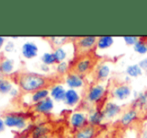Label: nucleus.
Wrapping results in <instances>:
<instances>
[{"label": "nucleus", "mask_w": 147, "mask_h": 138, "mask_svg": "<svg viewBox=\"0 0 147 138\" xmlns=\"http://www.w3.org/2000/svg\"><path fill=\"white\" fill-rule=\"evenodd\" d=\"M49 93H50V92L48 91V89L38 90V91L32 93L31 100H32V102H34V104H35V103H37V102H40V101H42V100L46 99V98L48 97Z\"/></svg>", "instance_id": "24"}, {"label": "nucleus", "mask_w": 147, "mask_h": 138, "mask_svg": "<svg viewBox=\"0 0 147 138\" xmlns=\"http://www.w3.org/2000/svg\"><path fill=\"white\" fill-rule=\"evenodd\" d=\"M138 118V111L137 109L135 108H129L127 109L126 111H124L122 113L121 117L119 119V122L122 126L124 127H127V126H130L132 123H134Z\"/></svg>", "instance_id": "11"}, {"label": "nucleus", "mask_w": 147, "mask_h": 138, "mask_svg": "<svg viewBox=\"0 0 147 138\" xmlns=\"http://www.w3.org/2000/svg\"><path fill=\"white\" fill-rule=\"evenodd\" d=\"M53 54H54L55 59H56V61H57V64L60 62H63L66 59V57H67V52H66V50L63 47L55 48L54 51H53Z\"/></svg>", "instance_id": "27"}, {"label": "nucleus", "mask_w": 147, "mask_h": 138, "mask_svg": "<svg viewBox=\"0 0 147 138\" xmlns=\"http://www.w3.org/2000/svg\"><path fill=\"white\" fill-rule=\"evenodd\" d=\"M5 123H4V120H3V118H1L0 117V133L1 132H3L4 131V129H5Z\"/></svg>", "instance_id": "33"}, {"label": "nucleus", "mask_w": 147, "mask_h": 138, "mask_svg": "<svg viewBox=\"0 0 147 138\" xmlns=\"http://www.w3.org/2000/svg\"><path fill=\"white\" fill-rule=\"evenodd\" d=\"M54 107L53 99L51 97H47L46 99L42 100L40 102L33 104L31 107V110L34 113H40V114H47L49 113Z\"/></svg>", "instance_id": "10"}, {"label": "nucleus", "mask_w": 147, "mask_h": 138, "mask_svg": "<svg viewBox=\"0 0 147 138\" xmlns=\"http://www.w3.org/2000/svg\"><path fill=\"white\" fill-rule=\"evenodd\" d=\"M10 93H11V95H16V94H17V91H16V90H14V89H12Z\"/></svg>", "instance_id": "38"}, {"label": "nucleus", "mask_w": 147, "mask_h": 138, "mask_svg": "<svg viewBox=\"0 0 147 138\" xmlns=\"http://www.w3.org/2000/svg\"><path fill=\"white\" fill-rule=\"evenodd\" d=\"M41 61H42L43 64H46V65H52V64H55L57 63L56 59H55V56L54 54L52 53H44L41 57Z\"/></svg>", "instance_id": "28"}, {"label": "nucleus", "mask_w": 147, "mask_h": 138, "mask_svg": "<svg viewBox=\"0 0 147 138\" xmlns=\"http://www.w3.org/2000/svg\"><path fill=\"white\" fill-rule=\"evenodd\" d=\"M13 65L14 62L13 60L8 58H2L0 61V67H1L2 73L4 76H11L12 71H13Z\"/></svg>", "instance_id": "20"}, {"label": "nucleus", "mask_w": 147, "mask_h": 138, "mask_svg": "<svg viewBox=\"0 0 147 138\" xmlns=\"http://www.w3.org/2000/svg\"><path fill=\"white\" fill-rule=\"evenodd\" d=\"M133 50L138 54H146L147 53V41L142 40L141 38H139V40L137 41L135 45L133 46Z\"/></svg>", "instance_id": "26"}, {"label": "nucleus", "mask_w": 147, "mask_h": 138, "mask_svg": "<svg viewBox=\"0 0 147 138\" xmlns=\"http://www.w3.org/2000/svg\"><path fill=\"white\" fill-rule=\"evenodd\" d=\"M14 48H15V45H14L13 41H8V42L6 43V46H5L6 52H11V51L14 50Z\"/></svg>", "instance_id": "31"}, {"label": "nucleus", "mask_w": 147, "mask_h": 138, "mask_svg": "<svg viewBox=\"0 0 147 138\" xmlns=\"http://www.w3.org/2000/svg\"><path fill=\"white\" fill-rule=\"evenodd\" d=\"M133 108H139L144 111H147V90L140 93V95L137 98H135Z\"/></svg>", "instance_id": "21"}, {"label": "nucleus", "mask_w": 147, "mask_h": 138, "mask_svg": "<svg viewBox=\"0 0 147 138\" xmlns=\"http://www.w3.org/2000/svg\"><path fill=\"white\" fill-rule=\"evenodd\" d=\"M69 70H70V65L68 64V62H66V61L58 63L56 66V71L59 75H64V74L67 73Z\"/></svg>", "instance_id": "29"}, {"label": "nucleus", "mask_w": 147, "mask_h": 138, "mask_svg": "<svg viewBox=\"0 0 147 138\" xmlns=\"http://www.w3.org/2000/svg\"><path fill=\"white\" fill-rule=\"evenodd\" d=\"M4 37H2V36H0V48L2 47V45H3V43H4Z\"/></svg>", "instance_id": "36"}, {"label": "nucleus", "mask_w": 147, "mask_h": 138, "mask_svg": "<svg viewBox=\"0 0 147 138\" xmlns=\"http://www.w3.org/2000/svg\"><path fill=\"white\" fill-rule=\"evenodd\" d=\"M68 122L73 130L77 131L88 124V115L84 111H74L70 114Z\"/></svg>", "instance_id": "6"}, {"label": "nucleus", "mask_w": 147, "mask_h": 138, "mask_svg": "<svg viewBox=\"0 0 147 138\" xmlns=\"http://www.w3.org/2000/svg\"><path fill=\"white\" fill-rule=\"evenodd\" d=\"M123 40L129 46H134L139 40V37L137 36H123Z\"/></svg>", "instance_id": "30"}, {"label": "nucleus", "mask_w": 147, "mask_h": 138, "mask_svg": "<svg viewBox=\"0 0 147 138\" xmlns=\"http://www.w3.org/2000/svg\"><path fill=\"white\" fill-rule=\"evenodd\" d=\"M21 52H22V55H23L25 58H27V59L34 58V57L37 56V53H38V47L33 42H26V43H24V45L22 46Z\"/></svg>", "instance_id": "17"}, {"label": "nucleus", "mask_w": 147, "mask_h": 138, "mask_svg": "<svg viewBox=\"0 0 147 138\" xmlns=\"http://www.w3.org/2000/svg\"><path fill=\"white\" fill-rule=\"evenodd\" d=\"M65 83L67 84L70 89H76V88L83 87L85 81H84V77L82 75L70 71L68 72L65 77Z\"/></svg>", "instance_id": "8"}, {"label": "nucleus", "mask_w": 147, "mask_h": 138, "mask_svg": "<svg viewBox=\"0 0 147 138\" xmlns=\"http://www.w3.org/2000/svg\"><path fill=\"white\" fill-rule=\"evenodd\" d=\"M65 94L66 90L64 89V87L61 84H55L51 87L50 90V95L51 98L55 101H64L65 99Z\"/></svg>", "instance_id": "18"}, {"label": "nucleus", "mask_w": 147, "mask_h": 138, "mask_svg": "<svg viewBox=\"0 0 147 138\" xmlns=\"http://www.w3.org/2000/svg\"><path fill=\"white\" fill-rule=\"evenodd\" d=\"M40 69L42 70L43 72H48L49 71V66L48 65H46V64H41L40 65Z\"/></svg>", "instance_id": "34"}, {"label": "nucleus", "mask_w": 147, "mask_h": 138, "mask_svg": "<svg viewBox=\"0 0 147 138\" xmlns=\"http://www.w3.org/2000/svg\"><path fill=\"white\" fill-rule=\"evenodd\" d=\"M138 65L141 67V69L143 70V71H145L147 69V58L141 59V60L139 61V63H138Z\"/></svg>", "instance_id": "32"}, {"label": "nucleus", "mask_w": 147, "mask_h": 138, "mask_svg": "<svg viewBox=\"0 0 147 138\" xmlns=\"http://www.w3.org/2000/svg\"><path fill=\"white\" fill-rule=\"evenodd\" d=\"M4 123L7 127L10 128H18V129H23L26 126V117L22 113L17 112H11L7 113L3 116Z\"/></svg>", "instance_id": "5"}, {"label": "nucleus", "mask_w": 147, "mask_h": 138, "mask_svg": "<svg viewBox=\"0 0 147 138\" xmlns=\"http://www.w3.org/2000/svg\"><path fill=\"white\" fill-rule=\"evenodd\" d=\"M10 77L14 78L20 90L24 93H34L41 89H48L54 84L53 78L34 72H16Z\"/></svg>", "instance_id": "1"}, {"label": "nucleus", "mask_w": 147, "mask_h": 138, "mask_svg": "<svg viewBox=\"0 0 147 138\" xmlns=\"http://www.w3.org/2000/svg\"><path fill=\"white\" fill-rule=\"evenodd\" d=\"M111 73V65L108 62H102L96 67L95 70V79L97 81H104L109 77Z\"/></svg>", "instance_id": "14"}, {"label": "nucleus", "mask_w": 147, "mask_h": 138, "mask_svg": "<svg viewBox=\"0 0 147 138\" xmlns=\"http://www.w3.org/2000/svg\"><path fill=\"white\" fill-rule=\"evenodd\" d=\"M80 100H81V96H80V94L75 89L66 90L65 99L63 101L65 105H67L69 107H73L79 103Z\"/></svg>", "instance_id": "16"}, {"label": "nucleus", "mask_w": 147, "mask_h": 138, "mask_svg": "<svg viewBox=\"0 0 147 138\" xmlns=\"http://www.w3.org/2000/svg\"><path fill=\"white\" fill-rule=\"evenodd\" d=\"M94 66V60L90 55H82L78 56L74 60L73 64L70 66L72 72H75L80 75H85L87 74L91 69Z\"/></svg>", "instance_id": "4"}, {"label": "nucleus", "mask_w": 147, "mask_h": 138, "mask_svg": "<svg viewBox=\"0 0 147 138\" xmlns=\"http://www.w3.org/2000/svg\"><path fill=\"white\" fill-rule=\"evenodd\" d=\"M112 97L117 100H126L131 96L132 89L129 85L127 84H119V85L115 86L111 91Z\"/></svg>", "instance_id": "9"}, {"label": "nucleus", "mask_w": 147, "mask_h": 138, "mask_svg": "<svg viewBox=\"0 0 147 138\" xmlns=\"http://www.w3.org/2000/svg\"><path fill=\"white\" fill-rule=\"evenodd\" d=\"M114 43V37L112 36H100L98 37V40H97V46L96 48L99 50H105V49L110 48L111 46Z\"/></svg>", "instance_id": "19"}, {"label": "nucleus", "mask_w": 147, "mask_h": 138, "mask_svg": "<svg viewBox=\"0 0 147 138\" xmlns=\"http://www.w3.org/2000/svg\"><path fill=\"white\" fill-rule=\"evenodd\" d=\"M51 138H59V137H55V136H53V137H51Z\"/></svg>", "instance_id": "39"}, {"label": "nucleus", "mask_w": 147, "mask_h": 138, "mask_svg": "<svg viewBox=\"0 0 147 138\" xmlns=\"http://www.w3.org/2000/svg\"><path fill=\"white\" fill-rule=\"evenodd\" d=\"M13 89L12 82L9 78L4 77L0 80V93L1 94H8Z\"/></svg>", "instance_id": "23"}, {"label": "nucleus", "mask_w": 147, "mask_h": 138, "mask_svg": "<svg viewBox=\"0 0 147 138\" xmlns=\"http://www.w3.org/2000/svg\"><path fill=\"white\" fill-rule=\"evenodd\" d=\"M97 38L96 36H83L76 38L74 42V47L76 49V52L79 56L82 55H88L91 51L97 46Z\"/></svg>", "instance_id": "3"}, {"label": "nucleus", "mask_w": 147, "mask_h": 138, "mask_svg": "<svg viewBox=\"0 0 147 138\" xmlns=\"http://www.w3.org/2000/svg\"><path fill=\"white\" fill-rule=\"evenodd\" d=\"M48 40L55 49V48H58V47H62V45L65 44V43H67L68 40H69V37L53 36V37H49Z\"/></svg>", "instance_id": "25"}, {"label": "nucleus", "mask_w": 147, "mask_h": 138, "mask_svg": "<svg viewBox=\"0 0 147 138\" xmlns=\"http://www.w3.org/2000/svg\"><path fill=\"white\" fill-rule=\"evenodd\" d=\"M101 109H102L104 119H107V120L118 116L122 110L121 106L114 101H106L101 107Z\"/></svg>", "instance_id": "7"}, {"label": "nucleus", "mask_w": 147, "mask_h": 138, "mask_svg": "<svg viewBox=\"0 0 147 138\" xmlns=\"http://www.w3.org/2000/svg\"><path fill=\"white\" fill-rule=\"evenodd\" d=\"M144 72H145V73L147 74V69H146V70H145V71H144Z\"/></svg>", "instance_id": "40"}, {"label": "nucleus", "mask_w": 147, "mask_h": 138, "mask_svg": "<svg viewBox=\"0 0 147 138\" xmlns=\"http://www.w3.org/2000/svg\"><path fill=\"white\" fill-rule=\"evenodd\" d=\"M126 74L128 75V77H138V76H141L143 74V70L141 69V67L138 65V63L135 64H130L126 67L125 69Z\"/></svg>", "instance_id": "22"}, {"label": "nucleus", "mask_w": 147, "mask_h": 138, "mask_svg": "<svg viewBox=\"0 0 147 138\" xmlns=\"http://www.w3.org/2000/svg\"><path fill=\"white\" fill-rule=\"evenodd\" d=\"M97 134H98V128L87 124L83 128L75 131L73 138H96Z\"/></svg>", "instance_id": "12"}, {"label": "nucleus", "mask_w": 147, "mask_h": 138, "mask_svg": "<svg viewBox=\"0 0 147 138\" xmlns=\"http://www.w3.org/2000/svg\"><path fill=\"white\" fill-rule=\"evenodd\" d=\"M31 138H51V127L48 124H39L33 127Z\"/></svg>", "instance_id": "13"}, {"label": "nucleus", "mask_w": 147, "mask_h": 138, "mask_svg": "<svg viewBox=\"0 0 147 138\" xmlns=\"http://www.w3.org/2000/svg\"><path fill=\"white\" fill-rule=\"evenodd\" d=\"M107 87L101 82L94 83L88 88L85 95V101L88 104H99L104 100Z\"/></svg>", "instance_id": "2"}, {"label": "nucleus", "mask_w": 147, "mask_h": 138, "mask_svg": "<svg viewBox=\"0 0 147 138\" xmlns=\"http://www.w3.org/2000/svg\"><path fill=\"white\" fill-rule=\"evenodd\" d=\"M139 138H147V127L142 130V132H141V134H140Z\"/></svg>", "instance_id": "35"}, {"label": "nucleus", "mask_w": 147, "mask_h": 138, "mask_svg": "<svg viewBox=\"0 0 147 138\" xmlns=\"http://www.w3.org/2000/svg\"><path fill=\"white\" fill-rule=\"evenodd\" d=\"M21 138H27V137H21Z\"/></svg>", "instance_id": "42"}, {"label": "nucleus", "mask_w": 147, "mask_h": 138, "mask_svg": "<svg viewBox=\"0 0 147 138\" xmlns=\"http://www.w3.org/2000/svg\"><path fill=\"white\" fill-rule=\"evenodd\" d=\"M104 120V116H103L102 109L101 108H93L89 110L88 113V124L92 125V126H99Z\"/></svg>", "instance_id": "15"}, {"label": "nucleus", "mask_w": 147, "mask_h": 138, "mask_svg": "<svg viewBox=\"0 0 147 138\" xmlns=\"http://www.w3.org/2000/svg\"><path fill=\"white\" fill-rule=\"evenodd\" d=\"M5 76L3 75V73H2V70H1V67H0V80L2 79V78H4Z\"/></svg>", "instance_id": "37"}, {"label": "nucleus", "mask_w": 147, "mask_h": 138, "mask_svg": "<svg viewBox=\"0 0 147 138\" xmlns=\"http://www.w3.org/2000/svg\"><path fill=\"white\" fill-rule=\"evenodd\" d=\"M98 138H106V137H98Z\"/></svg>", "instance_id": "41"}]
</instances>
